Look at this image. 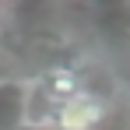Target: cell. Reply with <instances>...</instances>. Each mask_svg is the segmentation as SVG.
Wrapping results in <instances>:
<instances>
[{
    "mask_svg": "<svg viewBox=\"0 0 130 130\" xmlns=\"http://www.w3.org/2000/svg\"><path fill=\"white\" fill-rule=\"evenodd\" d=\"M56 102L46 95V88L28 77V95H25V127L21 130H53L56 123Z\"/></svg>",
    "mask_w": 130,
    "mask_h": 130,
    "instance_id": "4",
    "label": "cell"
},
{
    "mask_svg": "<svg viewBox=\"0 0 130 130\" xmlns=\"http://www.w3.org/2000/svg\"><path fill=\"white\" fill-rule=\"evenodd\" d=\"M109 116V102L91 95V91H81L77 99H70L56 109V123L53 130H99Z\"/></svg>",
    "mask_w": 130,
    "mask_h": 130,
    "instance_id": "1",
    "label": "cell"
},
{
    "mask_svg": "<svg viewBox=\"0 0 130 130\" xmlns=\"http://www.w3.org/2000/svg\"><path fill=\"white\" fill-rule=\"evenodd\" d=\"M35 81L46 88V95H49L56 106H63V102L77 99V95L85 91V74H81L77 67H67V63H53V67H46Z\"/></svg>",
    "mask_w": 130,
    "mask_h": 130,
    "instance_id": "2",
    "label": "cell"
},
{
    "mask_svg": "<svg viewBox=\"0 0 130 130\" xmlns=\"http://www.w3.org/2000/svg\"><path fill=\"white\" fill-rule=\"evenodd\" d=\"M25 95L28 77H0V130L25 127Z\"/></svg>",
    "mask_w": 130,
    "mask_h": 130,
    "instance_id": "3",
    "label": "cell"
}]
</instances>
